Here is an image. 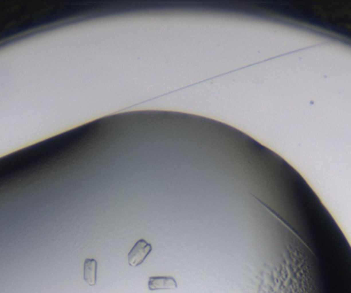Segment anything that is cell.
<instances>
[{
    "label": "cell",
    "mask_w": 351,
    "mask_h": 293,
    "mask_svg": "<svg viewBox=\"0 0 351 293\" xmlns=\"http://www.w3.org/2000/svg\"><path fill=\"white\" fill-rule=\"evenodd\" d=\"M178 284L172 277H150L148 280V289L150 291L176 289Z\"/></svg>",
    "instance_id": "7a4b0ae2"
},
{
    "label": "cell",
    "mask_w": 351,
    "mask_h": 293,
    "mask_svg": "<svg viewBox=\"0 0 351 293\" xmlns=\"http://www.w3.org/2000/svg\"><path fill=\"white\" fill-rule=\"evenodd\" d=\"M152 251V246L146 242L144 239H141L135 244L128 255V260L130 266H139L145 261L150 252Z\"/></svg>",
    "instance_id": "6da1fadb"
},
{
    "label": "cell",
    "mask_w": 351,
    "mask_h": 293,
    "mask_svg": "<svg viewBox=\"0 0 351 293\" xmlns=\"http://www.w3.org/2000/svg\"><path fill=\"white\" fill-rule=\"evenodd\" d=\"M97 267L98 263L96 259L86 258L84 260L83 278L89 286H95L97 284Z\"/></svg>",
    "instance_id": "3957f363"
}]
</instances>
